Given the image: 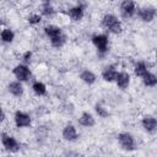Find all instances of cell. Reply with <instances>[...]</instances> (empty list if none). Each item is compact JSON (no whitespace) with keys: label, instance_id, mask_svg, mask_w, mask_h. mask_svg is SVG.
I'll list each match as a JSON object with an SVG mask.
<instances>
[{"label":"cell","instance_id":"cell-1","mask_svg":"<svg viewBox=\"0 0 157 157\" xmlns=\"http://www.w3.org/2000/svg\"><path fill=\"white\" fill-rule=\"evenodd\" d=\"M101 26L107 32H109L112 34H120L124 31L123 22L118 18L117 15L110 13V12H107V13H104L102 16V18H101Z\"/></svg>","mask_w":157,"mask_h":157},{"label":"cell","instance_id":"cell-2","mask_svg":"<svg viewBox=\"0 0 157 157\" xmlns=\"http://www.w3.org/2000/svg\"><path fill=\"white\" fill-rule=\"evenodd\" d=\"M91 43L97 50L98 56L104 58L109 50V36L107 33H94L91 36Z\"/></svg>","mask_w":157,"mask_h":157},{"label":"cell","instance_id":"cell-3","mask_svg":"<svg viewBox=\"0 0 157 157\" xmlns=\"http://www.w3.org/2000/svg\"><path fill=\"white\" fill-rule=\"evenodd\" d=\"M117 140H118V144H119L120 148H123L124 151L131 152V151L136 150V139L131 132L121 131V132L118 134Z\"/></svg>","mask_w":157,"mask_h":157},{"label":"cell","instance_id":"cell-4","mask_svg":"<svg viewBox=\"0 0 157 157\" xmlns=\"http://www.w3.org/2000/svg\"><path fill=\"white\" fill-rule=\"evenodd\" d=\"M0 141H1V145H2L4 150L10 152V153H16L21 148L20 141L15 136H12L7 132H1L0 134Z\"/></svg>","mask_w":157,"mask_h":157},{"label":"cell","instance_id":"cell-5","mask_svg":"<svg viewBox=\"0 0 157 157\" xmlns=\"http://www.w3.org/2000/svg\"><path fill=\"white\" fill-rule=\"evenodd\" d=\"M139 20L144 23H151L156 18V7L152 5H145L136 9V15Z\"/></svg>","mask_w":157,"mask_h":157},{"label":"cell","instance_id":"cell-6","mask_svg":"<svg viewBox=\"0 0 157 157\" xmlns=\"http://www.w3.org/2000/svg\"><path fill=\"white\" fill-rule=\"evenodd\" d=\"M12 75L15 76L16 80H18L21 82H27L32 76V70L29 69L28 65H26L23 63H20V64H16L13 66Z\"/></svg>","mask_w":157,"mask_h":157},{"label":"cell","instance_id":"cell-7","mask_svg":"<svg viewBox=\"0 0 157 157\" xmlns=\"http://www.w3.org/2000/svg\"><path fill=\"white\" fill-rule=\"evenodd\" d=\"M13 124L17 129H26L32 125V117L23 110H16L13 113Z\"/></svg>","mask_w":157,"mask_h":157},{"label":"cell","instance_id":"cell-8","mask_svg":"<svg viewBox=\"0 0 157 157\" xmlns=\"http://www.w3.org/2000/svg\"><path fill=\"white\" fill-rule=\"evenodd\" d=\"M136 2L134 0H121L120 5H119V11L123 18L125 20H130L136 15Z\"/></svg>","mask_w":157,"mask_h":157},{"label":"cell","instance_id":"cell-9","mask_svg":"<svg viewBox=\"0 0 157 157\" xmlns=\"http://www.w3.org/2000/svg\"><path fill=\"white\" fill-rule=\"evenodd\" d=\"M141 128L144 129L145 132L150 135H155L157 131V119L152 114H146L141 118Z\"/></svg>","mask_w":157,"mask_h":157},{"label":"cell","instance_id":"cell-10","mask_svg":"<svg viewBox=\"0 0 157 157\" xmlns=\"http://www.w3.org/2000/svg\"><path fill=\"white\" fill-rule=\"evenodd\" d=\"M61 137L67 142H75L78 139V132L72 123H67L61 129Z\"/></svg>","mask_w":157,"mask_h":157},{"label":"cell","instance_id":"cell-11","mask_svg":"<svg viewBox=\"0 0 157 157\" xmlns=\"http://www.w3.org/2000/svg\"><path fill=\"white\" fill-rule=\"evenodd\" d=\"M85 9L86 7L81 6L80 4H76V5H74V6L67 9L66 15L70 18V21H72V22H81L83 20V17H85Z\"/></svg>","mask_w":157,"mask_h":157},{"label":"cell","instance_id":"cell-12","mask_svg":"<svg viewBox=\"0 0 157 157\" xmlns=\"http://www.w3.org/2000/svg\"><path fill=\"white\" fill-rule=\"evenodd\" d=\"M114 82L120 91H125L129 88V86L131 83V76L128 71H118Z\"/></svg>","mask_w":157,"mask_h":157},{"label":"cell","instance_id":"cell-13","mask_svg":"<svg viewBox=\"0 0 157 157\" xmlns=\"http://www.w3.org/2000/svg\"><path fill=\"white\" fill-rule=\"evenodd\" d=\"M7 92L15 97V98H21L25 94V87H23V82L18 81V80H13L10 81L7 83Z\"/></svg>","mask_w":157,"mask_h":157},{"label":"cell","instance_id":"cell-14","mask_svg":"<svg viewBox=\"0 0 157 157\" xmlns=\"http://www.w3.org/2000/svg\"><path fill=\"white\" fill-rule=\"evenodd\" d=\"M117 74H118L117 66L113 65V64H109V65H107V66L103 67V70L101 72V77H102V80L104 82L110 83V82H114V80L117 77Z\"/></svg>","mask_w":157,"mask_h":157},{"label":"cell","instance_id":"cell-15","mask_svg":"<svg viewBox=\"0 0 157 157\" xmlns=\"http://www.w3.org/2000/svg\"><path fill=\"white\" fill-rule=\"evenodd\" d=\"M77 123H78V125H81L83 128H93L96 125V118L91 112L85 110L77 118Z\"/></svg>","mask_w":157,"mask_h":157},{"label":"cell","instance_id":"cell-16","mask_svg":"<svg viewBox=\"0 0 157 157\" xmlns=\"http://www.w3.org/2000/svg\"><path fill=\"white\" fill-rule=\"evenodd\" d=\"M78 77H80V80H81L85 85H87V86H92V85H94L96 81H97V75H96L92 70H90V69H83V70L80 72Z\"/></svg>","mask_w":157,"mask_h":157},{"label":"cell","instance_id":"cell-17","mask_svg":"<svg viewBox=\"0 0 157 157\" xmlns=\"http://www.w3.org/2000/svg\"><path fill=\"white\" fill-rule=\"evenodd\" d=\"M43 33L48 39H52V38L61 34L63 29H61V27H59V26H56L54 23H48V25H45L43 27Z\"/></svg>","mask_w":157,"mask_h":157},{"label":"cell","instance_id":"cell-18","mask_svg":"<svg viewBox=\"0 0 157 157\" xmlns=\"http://www.w3.org/2000/svg\"><path fill=\"white\" fill-rule=\"evenodd\" d=\"M148 70H150L148 63H146L145 60H137V61L134 64V66H132L134 75H135L136 77H140V78H141Z\"/></svg>","mask_w":157,"mask_h":157},{"label":"cell","instance_id":"cell-19","mask_svg":"<svg viewBox=\"0 0 157 157\" xmlns=\"http://www.w3.org/2000/svg\"><path fill=\"white\" fill-rule=\"evenodd\" d=\"M31 88H32V92L36 96H38V97H44V96L48 94V87H47V85L44 82L39 81V80L33 81Z\"/></svg>","mask_w":157,"mask_h":157},{"label":"cell","instance_id":"cell-20","mask_svg":"<svg viewBox=\"0 0 157 157\" xmlns=\"http://www.w3.org/2000/svg\"><path fill=\"white\" fill-rule=\"evenodd\" d=\"M141 80H142L144 86L147 87V88H155V87L157 86V76H156V74L152 72L151 70H148V71L141 77Z\"/></svg>","mask_w":157,"mask_h":157},{"label":"cell","instance_id":"cell-21","mask_svg":"<svg viewBox=\"0 0 157 157\" xmlns=\"http://www.w3.org/2000/svg\"><path fill=\"white\" fill-rule=\"evenodd\" d=\"M15 32L13 29H11L10 27H4L1 31H0V40L5 44H11L13 40H15Z\"/></svg>","mask_w":157,"mask_h":157},{"label":"cell","instance_id":"cell-22","mask_svg":"<svg viewBox=\"0 0 157 157\" xmlns=\"http://www.w3.org/2000/svg\"><path fill=\"white\" fill-rule=\"evenodd\" d=\"M56 13L55 7L52 5V2H43L40 6V15L45 18H53Z\"/></svg>","mask_w":157,"mask_h":157},{"label":"cell","instance_id":"cell-23","mask_svg":"<svg viewBox=\"0 0 157 157\" xmlns=\"http://www.w3.org/2000/svg\"><path fill=\"white\" fill-rule=\"evenodd\" d=\"M49 42H50V45H52L53 48H55V49H61V48L66 44L67 37H66V34L63 32L61 34H59V36H56V37L49 39Z\"/></svg>","mask_w":157,"mask_h":157},{"label":"cell","instance_id":"cell-24","mask_svg":"<svg viewBox=\"0 0 157 157\" xmlns=\"http://www.w3.org/2000/svg\"><path fill=\"white\" fill-rule=\"evenodd\" d=\"M94 112H96V114L98 115V118H102V119H107V118L110 115V112L108 110V108L104 107V105L101 104V103L94 104Z\"/></svg>","mask_w":157,"mask_h":157},{"label":"cell","instance_id":"cell-25","mask_svg":"<svg viewBox=\"0 0 157 157\" xmlns=\"http://www.w3.org/2000/svg\"><path fill=\"white\" fill-rule=\"evenodd\" d=\"M43 21V17H42V15L40 13H29L28 16H27V22H28V25H31V26H38L40 22Z\"/></svg>","mask_w":157,"mask_h":157},{"label":"cell","instance_id":"cell-26","mask_svg":"<svg viewBox=\"0 0 157 157\" xmlns=\"http://www.w3.org/2000/svg\"><path fill=\"white\" fill-rule=\"evenodd\" d=\"M21 59H22V63L26 64V65H29L32 63V59H33V53L31 50H26L22 53L21 55Z\"/></svg>","mask_w":157,"mask_h":157},{"label":"cell","instance_id":"cell-27","mask_svg":"<svg viewBox=\"0 0 157 157\" xmlns=\"http://www.w3.org/2000/svg\"><path fill=\"white\" fill-rule=\"evenodd\" d=\"M5 118H6V115H5L4 108H2V105L0 104V124H2V123L5 121Z\"/></svg>","mask_w":157,"mask_h":157},{"label":"cell","instance_id":"cell-28","mask_svg":"<svg viewBox=\"0 0 157 157\" xmlns=\"http://www.w3.org/2000/svg\"><path fill=\"white\" fill-rule=\"evenodd\" d=\"M42 1H43V2H52L53 0H42Z\"/></svg>","mask_w":157,"mask_h":157},{"label":"cell","instance_id":"cell-29","mask_svg":"<svg viewBox=\"0 0 157 157\" xmlns=\"http://www.w3.org/2000/svg\"><path fill=\"white\" fill-rule=\"evenodd\" d=\"M1 23H2V21H1V16H0V25H1Z\"/></svg>","mask_w":157,"mask_h":157},{"label":"cell","instance_id":"cell-30","mask_svg":"<svg viewBox=\"0 0 157 157\" xmlns=\"http://www.w3.org/2000/svg\"><path fill=\"white\" fill-rule=\"evenodd\" d=\"M109 1H115V0H109Z\"/></svg>","mask_w":157,"mask_h":157}]
</instances>
